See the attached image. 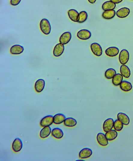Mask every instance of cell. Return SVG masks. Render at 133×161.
Returning a JSON list of instances; mask_svg holds the SVG:
<instances>
[{
	"label": "cell",
	"instance_id": "cell-27",
	"mask_svg": "<svg viewBox=\"0 0 133 161\" xmlns=\"http://www.w3.org/2000/svg\"><path fill=\"white\" fill-rule=\"evenodd\" d=\"M64 124L66 127H73L77 125V121L75 118H68L65 119Z\"/></svg>",
	"mask_w": 133,
	"mask_h": 161
},
{
	"label": "cell",
	"instance_id": "cell-11",
	"mask_svg": "<svg viewBox=\"0 0 133 161\" xmlns=\"http://www.w3.org/2000/svg\"><path fill=\"white\" fill-rule=\"evenodd\" d=\"M71 39V34L70 32L64 33L61 35L59 38V42L64 45L67 44Z\"/></svg>",
	"mask_w": 133,
	"mask_h": 161
},
{
	"label": "cell",
	"instance_id": "cell-26",
	"mask_svg": "<svg viewBox=\"0 0 133 161\" xmlns=\"http://www.w3.org/2000/svg\"><path fill=\"white\" fill-rule=\"evenodd\" d=\"M116 14V12L114 10H107V11H105L103 13L102 17L104 19L110 20L113 19Z\"/></svg>",
	"mask_w": 133,
	"mask_h": 161
},
{
	"label": "cell",
	"instance_id": "cell-4",
	"mask_svg": "<svg viewBox=\"0 0 133 161\" xmlns=\"http://www.w3.org/2000/svg\"><path fill=\"white\" fill-rule=\"evenodd\" d=\"M91 33L88 30L83 29L78 31L77 36L78 38L82 40H87L90 38Z\"/></svg>",
	"mask_w": 133,
	"mask_h": 161
},
{
	"label": "cell",
	"instance_id": "cell-18",
	"mask_svg": "<svg viewBox=\"0 0 133 161\" xmlns=\"http://www.w3.org/2000/svg\"><path fill=\"white\" fill-rule=\"evenodd\" d=\"M24 50V48L22 46L20 45H15L10 48V52L11 54L19 55L23 53Z\"/></svg>",
	"mask_w": 133,
	"mask_h": 161
},
{
	"label": "cell",
	"instance_id": "cell-23",
	"mask_svg": "<svg viewBox=\"0 0 133 161\" xmlns=\"http://www.w3.org/2000/svg\"><path fill=\"white\" fill-rule=\"evenodd\" d=\"M123 77L121 73H117L112 78V83L115 86H119L123 81Z\"/></svg>",
	"mask_w": 133,
	"mask_h": 161
},
{
	"label": "cell",
	"instance_id": "cell-28",
	"mask_svg": "<svg viewBox=\"0 0 133 161\" xmlns=\"http://www.w3.org/2000/svg\"><path fill=\"white\" fill-rule=\"evenodd\" d=\"M116 72L114 69L109 68L107 69L105 73V77L108 79H112L116 74Z\"/></svg>",
	"mask_w": 133,
	"mask_h": 161
},
{
	"label": "cell",
	"instance_id": "cell-6",
	"mask_svg": "<svg viewBox=\"0 0 133 161\" xmlns=\"http://www.w3.org/2000/svg\"><path fill=\"white\" fill-rule=\"evenodd\" d=\"M114 120L113 118L106 119L103 124V128L104 131L107 132L113 129L114 127Z\"/></svg>",
	"mask_w": 133,
	"mask_h": 161
},
{
	"label": "cell",
	"instance_id": "cell-2",
	"mask_svg": "<svg viewBox=\"0 0 133 161\" xmlns=\"http://www.w3.org/2000/svg\"><path fill=\"white\" fill-rule=\"evenodd\" d=\"M130 58V54L126 49H123L120 52L119 59L120 63L122 65H125L127 63Z\"/></svg>",
	"mask_w": 133,
	"mask_h": 161
},
{
	"label": "cell",
	"instance_id": "cell-14",
	"mask_svg": "<svg viewBox=\"0 0 133 161\" xmlns=\"http://www.w3.org/2000/svg\"><path fill=\"white\" fill-rule=\"evenodd\" d=\"M119 52V49L117 47H110L105 50V53L109 57H114L118 54Z\"/></svg>",
	"mask_w": 133,
	"mask_h": 161
},
{
	"label": "cell",
	"instance_id": "cell-15",
	"mask_svg": "<svg viewBox=\"0 0 133 161\" xmlns=\"http://www.w3.org/2000/svg\"><path fill=\"white\" fill-rule=\"evenodd\" d=\"M45 85V81L44 79H39L35 84V88L36 92L41 93L44 90Z\"/></svg>",
	"mask_w": 133,
	"mask_h": 161
},
{
	"label": "cell",
	"instance_id": "cell-8",
	"mask_svg": "<svg viewBox=\"0 0 133 161\" xmlns=\"http://www.w3.org/2000/svg\"><path fill=\"white\" fill-rule=\"evenodd\" d=\"M92 151L89 148H84L80 150L79 153V157L81 159H86L92 155Z\"/></svg>",
	"mask_w": 133,
	"mask_h": 161
},
{
	"label": "cell",
	"instance_id": "cell-31",
	"mask_svg": "<svg viewBox=\"0 0 133 161\" xmlns=\"http://www.w3.org/2000/svg\"><path fill=\"white\" fill-rule=\"evenodd\" d=\"M21 0H11L10 4L12 6H15L19 5Z\"/></svg>",
	"mask_w": 133,
	"mask_h": 161
},
{
	"label": "cell",
	"instance_id": "cell-32",
	"mask_svg": "<svg viewBox=\"0 0 133 161\" xmlns=\"http://www.w3.org/2000/svg\"><path fill=\"white\" fill-rule=\"evenodd\" d=\"M110 1L114 2L115 4H116L120 3V2H122L123 0H110Z\"/></svg>",
	"mask_w": 133,
	"mask_h": 161
},
{
	"label": "cell",
	"instance_id": "cell-21",
	"mask_svg": "<svg viewBox=\"0 0 133 161\" xmlns=\"http://www.w3.org/2000/svg\"><path fill=\"white\" fill-rule=\"evenodd\" d=\"M51 128L50 126L44 127L40 131V136L41 138H45L49 137L51 133Z\"/></svg>",
	"mask_w": 133,
	"mask_h": 161
},
{
	"label": "cell",
	"instance_id": "cell-29",
	"mask_svg": "<svg viewBox=\"0 0 133 161\" xmlns=\"http://www.w3.org/2000/svg\"><path fill=\"white\" fill-rule=\"evenodd\" d=\"M88 17V15L87 12L86 11H81L79 14V19L78 23H83L87 20Z\"/></svg>",
	"mask_w": 133,
	"mask_h": 161
},
{
	"label": "cell",
	"instance_id": "cell-35",
	"mask_svg": "<svg viewBox=\"0 0 133 161\" xmlns=\"http://www.w3.org/2000/svg\"><path fill=\"white\" fill-rule=\"evenodd\" d=\"M131 1H133V0H131Z\"/></svg>",
	"mask_w": 133,
	"mask_h": 161
},
{
	"label": "cell",
	"instance_id": "cell-24",
	"mask_svg": "<svg viewBox=\"0 0 133 161\" xmlns=\"http://www.w3.org/2000/svg\"><path fill=\"white\" fill-rule=\"evenodd\" d=\"M51 134L53 137L57 139H61L64 136L63 131L58 128L53 129L52 131Z\"/></svg>",
	"mask_w": 133,
	"mask_h": 161
},
{
	"label": "cell",
	"instance_id": "cell-30",
	"mask_svg": "<svg viewBox=\"0 0 133 161\" xmlns=\"http://www.w3.org/2000/svg\"><path fill=\"white\" fill-rule=\"evenodd\" d=\"M124 125L120 120L117 119L114 122L113 128H114L115 130L117 131H120L123 129Z\"/></svg>",
	"mask_w": 133,
	"mask_h": 161
},
{
	"label": "cell",
	"instance_id": "cell-25",
	"mask_svg": "<svg viewBox=\"0 0 133 161\" xmlns=\"http://www.w3.org/2000/svg\"><path fill=\"white\" fill-rule=\"evenodd\" d=\"M105 136L109 141H113L117 138L118 135L117 131L115 129H112L109 131L106 132Z\"/></svg>",
	"mask_w": 133,
	"mask_h": 161
},
{
	"label": "cell",
	"instance_id": "cell-20",
	"mask_svg": "<svg viewBox=\"0 0 133 161\" xmlns=\"http://www.w3.org/2000/svg\"><path fill=\"white\" fill-rule=\"evenodd\" d=\"M119 86L121 90L125 92H128L132 88L131 84L128 81L126 80L122 81Z\"/></svg>",
	"mask_w": 133,
	"mask_h": 161
},
{
	"label": "cell",
	"instance_id": "cell-33",
	"mask_svg": "<svg viewBox=\"0 0 133 161\" xmlns=\"http://www.w3.org/2000/svg\"><path fill=\"white\" fill-rule=\"evenodd\" d=\"M88 1L89 3L93 4H94L95 2H96V0H88Z\"/></svg>",
	"mask_w": 133,
	"mask_h": 161
},
{
	"label": "cell",
	"instance_id": "cell-9",
	"mask_svg": "<svg viewBox=\"0 0 133 161\" xmlns=\"http://www.w3.org/2000/svg\"><path fill=\"white\" fill-rule=\"evenodd\" d=\"M65 50V46L64 44L59 43L55 46L53 50V55L55 57H59L63 53Z\"/></svg>",
	"mask_w": 133,
	"mask_h": 161
},
{
	"label": "cell",
	"instance_id": "cell-1",
	"mask_svg": "<svg viewBox=\"0 0 133 161\" xmlns=\"http://www.w3.org/2000/svg\"><path fill=\"white\" fill-rule=\"evenodd\" d=\"M40 28L44 34L49 35L51 32V27L49 20L46 19L41 20L40 23Z\"/></svg>",
	"mask_w": 133,
	"mask_h": 161
},
{
	"label": "cell",
	"instance_id": "cell-7",
	"mask_svg": "<svg viewBox=\"0 0 133 161\" xmlns=\"http://www.w3.org/2000/svg\"><path fill=\"white\" fill-rule=\"evenodd\" d=\"M98 143L102 146H106L109 144V140L107 139L105 134L102 133H98L96 137Z\"/></svg>",
	"mask_w": 133,
	"mask_h": 161
},
{
	"label": "cell",
	"instance_id": "cell-17",
	"mask_svg": "<svg viewBox=\"0 0 133 161\" xmlns=\"http://www.w3.org/2000/svg\"><path fill=\"white\" fill-rule=\"evenodd\" d=\"M69 17L73 21L78 22L79 19V14L78 12L74 9H71L68 11Z\"/></svg>",
	"mask_w": 133,
	"mask_h": 161
},
{
	"label": "cell",
	"instance_id": "cell-10",
	"mask_svg": "<svg viewBox=\"0 0 133 161\" xmlns=\"http://www.w3.org/2000/svg\"><path fill=\"white\" fill-rule=\"evenodd\" d=\"M23 147V143L19 138H16L12 144V149L15 152L17 153L21 150Z\"/></svg>",
	"mask_w": 133,
	"mask_h": 161
},
{
	"label": "cell",
	"instance_id": "cell-5",
	"mask_svg": "<svg viewBox=\"0 0 133 161\" xmlns=\"http://www.w3.org/2000/svg\"><path fill=\"white\" fill-rule=\"evenodd\" d=\"M53 123V116L52 115H48L41 119L40 125L43 128L50 126Z\"/></svg>",
	"mask_w": 133,
	"mask_h": 161
},
{
	"label": "cell",
	"instance_id": "cell-22",
	"mask_svg": "<svg viewBox=\"0 0 133 161\" xmlns=\"http://www.w3.org/2000/svg\"><path fill=\"white\" fill-rule=\"evenodd\" d=\"M116 7V4L111 1H106L103 3L102 8L104 11L107 10H114Z\"/></svg>",
	"mask_w": 133,
	"mask_h": 161
},
{
	"label": "cell",
	"instance_id": "cell-16",
	"mask_svg": "<svg viewBox=\"0 0 133 161\" xmlns=\"http://www.w3.org/2000/svg\"><path fill=\"white\" fill-rule=\"evenodd\" d=\"M120 71L122 76L126 78H129L131 75V71L129 68L125 65H121L120 68Z\"/></svg>",
	"mask_w": 133,
	"mask_h": 161
},
{
	"label": "cell",
	"instance_id": "cell-13",
	"mask_svg": "<svg viewBox=\"0 0 133 161\" xmlns=\"http://www.w3.org/2000/svg\"><path fill=\"white\" fill-rule=\"evenodd\" d=\"M117 118L124 125H129L130 122V119L129 116L123 112H119L117 115Z\"/></svg>",
	"mask_w": 133,
	"mask_h": 161
},
{
	"label": "cell",
	"instance_id": "cell-19",
	"mask_svg": "<svg viewBox=\"0 0 133 161\" xmlns=\"http://www.w3.org/2000/svg\"><path fill=\"white\" fill-rule=\"evenodd\" d=\"M66 116L62 114H57L53 116V123L56 125L60 124L64 122Z\"/></svg>",
	"mask_w": 133,
	"mask_h": 161
},
{
	"label": "cell",
	"instance_id": "cell-34",
	"mask_svg": "<svg viewBox=\"0 0 133 161\" xmlns=\"http://www.w3.org/2000/svg\"><path fill=\"white\" fill-rule=\"evenodd\" d=\"M77 161H84V160H82V159H81V160H77Z\"/></svg>",
	"mask_w": 133,
	"mask_h": 161
},
{
	"label": "cell",
	"instance_id": "cell-12",
	"mask_svg": "<svg viewBox=\"0 0 133 161\" xmlns=\"http://www.w3.org/2000/svg\"><path fill=\"white\" fill-rule=\"evenodd\" d=\"M130 10L128 8L123 7L118 10L116 13L117 17L120 18H125L129 15Z\"/></svg>",
	"mask_w": 133,
	"mask_h": 161
},
{
	"label": "cell",
	"instance_id": "cell-3",
	"mask_svg": "<svg viewBox=\"0 0 133 161\" xmlns=\"http://www.w3.org/2000/svg\"><path fill=\"white\" fill-rule=\"evenodd\" d=\"M91 49L92 53L97 57H100L102 55V48L98 43H92L91 45Z\"/></svg>",
	"mask_w": 133,
	"mask_h": 161
}]
</instances>
